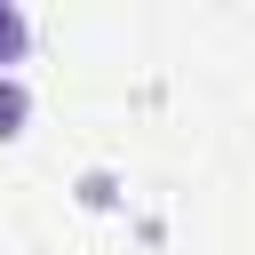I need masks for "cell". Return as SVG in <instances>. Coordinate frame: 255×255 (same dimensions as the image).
<instances>
[{"instance_id":"cell-2","label":"cell","mask_w":255,"mask_h":255,"mask_svg":"<svg viewBox=\"0 0 255 255\" xmlns=\"http://www.w3.org/2000/svg\"><path fill=\"white\" fill-rule=\"evenodd\" d=\"M24 56H32V16L16 0H0V72H16Z\"/></svg>"},{"instance_id":"cell-1","label":"cell","mask_w":255,"mask_h":255,"mask_svg":"<svg viewBox=\"0 0 255 255\" xmlns=\"http://www.w3.org/2000/svg\"><path fill=\"white\" fill-rule=\"evenodd\" d=\"M32 128V88H24V72H0V143H16Z\"/></svg>"},{"instance_id":"cell-3","label":"cell","mask_w":255,"mask_h":255,"mask_svg":"<svg viewBox=\"0 0 255 255\" xmlns=\"http://www.w3.org/2000/svg\"><path fill=\"white\" fill-rule=\"evenodd\" d=\"M80 199H88V207H112V199H120V175H112V167H88V175H80Z\"/></svg>"}]
</instances>
